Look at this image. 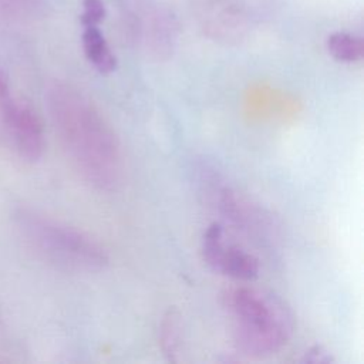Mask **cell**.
Masks as SVG:
<instances>
[{
	"instance_id": "cell-11",
	"label": "cell",
	"mask_w": 364,
	"mask_h": 364,
	"mask_svg": "<svg viewBox=\"0 0 364 364\" xmlns=\"http://www.w3.org/2000/svg\"><path fill=\"white\" fill-rule=\"evenodd\" d=\"M82 16L81 23L84 26L87 24H98L105 18L107 10L102 0H82Z\"/></svg>"
},
{
	"instance_id": "cell-2",
	"label": "cell",
	"mask_w": 364,
	"mask_h": 364,
	"mask_svg": "<svg viewBox=\"0 0 364 364\" xmlns=\"http://www.w3.org/2000/svg\"><path fill=\"white\" fill-rule=\"evenodd\" d=\"M229 306L233 316L235 341L245 354L272 355L293 334V314L287 304L273 293L240 287L232 291Z\"/></svg>"
},
{
	"instance_id": "cell-12",
	"label": "cell",
	"mask_w": 364,
	"mask_h": 364,
	"mask_svg": "<svg viewBox=\"0 0 364 364\" xmlns=\"http://www.w3.org/2000/svg\"><path fill=\"white\" fill-rule=\"evenodd\" d=\"M301 361L309 364H330L334 361V358L323 346L316 344L304 353Z\"/></svg>"
},
{
	"instance_id": "cell-8",
	"label": "cell",
	"mask_w": 364,
	"mask_h": 364,
	"mask_svg": "<svg viewBox=\"0 0 364 364\" xmlns=\"http://www.w3.org/2000/svg\"><path fill=\"white\" fill-rule=\"evenodd\" d=\"M81 41L87 60L97 68V71L109 74L117 68V57L108 47V43L97 24H87L84 27Z\"/></svg>"
},
{
	"instance_id": "cell-6",
	"label": "cell",
	"mask_w": 364,
	"mask_h": 364,
	"mask_svg": "<svg viewBox=\"0 0 364 364\" xmlns=\"http://www.w3.org/2000/svg\"><path fill=\"white\" fill-rule=\"evenodd\" d=\"M129 11L135 23L134 30L146 48L156 55L169 54L178 38V20L172 10L152 0H136Z\"/></svg>"
},
{
	"instance_id": "cell-10",
	"label": "cell",
	"mask_w": 364,
	"mask_h": 364,
	"mask_svg": "<svg viewBox=\"0 0 364 364\" xmlns=\"http://www.w3.org/2000/svg\"><path fill=\"white\" fill-rule=\"evenodd\" d=\"M179 340V323L175 313H169L162 326V343L166 354H173Z\"/></svg>"
},
{
	"instance_id": "cell-3",
	"label": "cell",
	"mask_w": 364,
	"mask_h": 364,
	"mask_svg": "<svg viewBox=\"0 0 364 364\" xmlns=\"http://www.w3.org/2000/svg\"><path fill=\"white\" fill-rule=\"evenodd\" d=\"M17 225L46 259L73 270H101L108 263L104 249L87 235L30 210L17 213Z\"/></svg>"
},
{
	"instance_id": "cell-5",
	"label": "cell",
	"mask_w": 364,
	"mask_h": 364,
	"mask_svg": "<svg viewBox=\"0 0 364 364\" xmlns=\"http://www.w3.org/2000/svg\"><path fill=\"white\" fill-rule=\"evenodd\" d=\"M192 11L208 36L225 41L243 38L253 23L242 0H192Z\"/></svg>"
},
{
	"instance_id": "cell-9",
	"label": "cell",
	"mask_w": 364,
	"mask_h": 364,
	"mask_svg": "<svg viewBox=\"0 0 364 364\" xmlns=\"http://www.w3.org/2000/svg\"><path fill=\"white\" fill-rule=\"evenodd\" d=\"M328 54L341 63H357L364 55V44L361 37L347 33L334 31L326 40Z\"/></svg>"
},
{
	"instance_id": "cell-13",
	"label": "cell",
	"mask_w": 364,
	"mask_h": 364,
	"mask_svg": "<svg viewBox=\"0 0 364 364\" xmlns=\"http://www.w3.org/2000/svg\"><path fill=\"white\" fill-rule=\"evenodd\" d=\"M11 1H13V3H16V4H17V3H21V4H27V3H31L33 0H11Z\"/></svg>"
},
{
	"instance_id": "cell-7",
	"label": "cell",
	"mask_w": 364,
	"mask_h": 364,
	"mask_svg": "<svg viewBox=\"0 0 364 364\" xmlns=\"http://www.w3.org/2000/svg\"><path fill=\"white\" fill-rule=\"evenodd\" d=\"M202 250L206 263L215 270L237 280H255L259 276V260L246 250L226 245L220 223H210L203 233Z\"/></svg>"
},
{
	"instance_id": "cell-1",
	"label": "cell",
	"mask_w": 364,
	"mask_h": 364,
	"mask_svg": "<svg viewBox=\"0 0 364 364\" xmlns=\"http://www.w3.org/2000/svg\"><path fill=\"white\" fill-rule=\"evenodd\" d=\"M47 105L58 138L82 178L97 189H115L122 169L119 146L92 104L71 87L55 84L47 92Z\"/></svg>"
},
{
	"instance_id": "cell-4",
	"label": "cell",
	"mask_w": 364,
	"mask_h": 364,
	"mask_svg": "<svg viewBox=\"0 0 364 364\" xmlns=\"http://www.w3.org/2000/svg\"><path fill=\"white\" fill-rule=\"evenodd\" d=\"M0 112L6 132L18 155L36 162L43 156L46 138L37 112L26 101L11 95L10 90L0 97Z\"/></svg>"
}]
</instances>
